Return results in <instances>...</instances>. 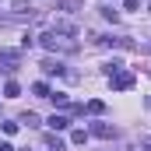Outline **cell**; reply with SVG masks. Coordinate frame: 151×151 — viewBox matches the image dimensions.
Wrapping results in <instances>:
<instances>
[{"label":"cell","instance_id":"6","mask_svg":"<svg viewBox=\"0 0 151 151\" xmlns=\"http://www.w3.org/2000/svg\"><path fill=\"white\" fill-rule=\"evenodd\" d=\"M42 70H46V74H63V63H60V60H53V56H46V60H42Z\"/></svg>","mask_w":151,"mask_h":151},{"label":"cell","instance_id":"8","mask_svg":"<svg viewBox=\"0 0 151 151\" xmlns=\"http://www.w3.org/2000/svg\"><path fill=\"white\" fill-rule=\"evenodd\" d=\"M4 95H7V99H18V95H21L18 81H7V84H4Z\"/></svg>","mask_w":151,"mask_h":151},{"label":"cell","instance_id":"11","mask_svg":"<svg viewBox=\"0 0 151 151\" xmlns=\"http://www.w3.org/2000/svg\"><path fill=\"white\" fill-rule=\"evenodd\" d=\"M18 123H25V127H39V116H35V113H25Z\"/></svg>","mask_w":151,"mask_h":151},{"label":"cell","instance_id":"9","mask_svg":"<svg viewBox=\"0 0 151 151\" xmlns=\"http://www.w3.org/2000/svg\"><path fill=\"white\" fill-rule=\"evenodd\" d=\"M88 113H91V116H102V113H106V102L91 99V102H88Z\"/></svg>","mask_w":151,"mask_h":151},{"label":"cell","instance_id":"16","mask_svg":"<svg viewBox=\"0 0 151 151\" xmlns=\"http://www.w3.org/2000/svg\"><path fill=\"white\" fill-rule=\"evenodd\" d=\"M141 144H144V151H151V137H144V141H141Z\"/></svg>","mask_w":151,"mask_h":151},{"label":"cell","instance_id":"15","mask_svg":"<svg viewBox=\"0 0 151 151\" xmlns=\"http://www.w3.org/2000/svg\"><path fill=\"white\" fill-rule=\"evenodd\" d=\"M0 151H14V148H11V144H7V141H0Z\"/></svg>","mask_w":151,"mask_h":151},{"label":"cell","instance_id":"3","mask_svg":"<svg viewBox=\"0 0 151 151\" xmlns=\"http://www.w3.org/2000/svg\"><path fill=\"white\" fill-rule=\"evenodd\" d=\"M91 137H99V141H113V137H116V127H109V123H91Z\"/></svg>","mask_w":151,"mask_h":151},{"label":"cell","instance_id":"4","mask_svg":"<svg viewBox=\"0 0 151 151\" xmlns=\"http://www.w3.org/2000/svg\"><path fill=\"white\" fill-rule=\"evenodd\" d=\"M130 84H134V74H130V70H116L113 74V88L116 91H127Z\"/></svg>","mask_w":151,"mask_h":151},{"label":"cell","instance_id":"12","mask_svg":"<svg viewBox=\"0 0 151 151\" xmlns=\"http://www.w3.org/2000/svg\"><path fill=\"white\" fill-rule=\"evenodd\" d=\"M84 141H88V134H84V130H74V134H70V144H84Z\"/></svg>","mask_w":151,"mask_h":151},{"label":"cell","instance_id":"2","mask_svg":"<svg viewBox=\"0 0 151 151\" xmlns=\"http://www.w3.org/2000/svg\"><path fill=\"white\" fill-rule=\"evenodd\" d=\"M0 11L7 18H14V21H32L35 18V11L28 7V0H0Z\"/></svg>","mask_w":151,"mask_h":151},{"label":"cell","instance_id":"13","mask_svg":"<svg viewBox=\"0 0 151 151\" xmlns=\"http://www.w3.org/2000/svg\"><path fill=\"white\" fill-rule=\"evenodd\" d=\"M49 99H53V102H56V106H60V109H63V106H67V95H63V91H53V95H49Z\"/></svg>","mask_w":151,"mask_h":151},{"label":"cell","instance_id":"14","mask_svg":"<svg viewBox=\"0 0 151 151\" xmlns=\"http://www.w3.org/2000/svg\"><path fill=\"white\" fill-rule=\"evenodd\" d=\"M123 7H127V11H137V7H141V0H123Z\"/></svg>","mask_w":151,"mask_h":151},{"label":"cell","instance_id":"10","mask_svg":"<svg viewBox=\"0 0 151 151\" xmlns=\"http://www.w3.org/2000/svg\"><path fill=\"white\" fill-rule=\"evenodd\" d=\"M32 91H35L39 99H49V84H46V81H35V84H32Z\"/></svg>","mask_w":151,"mask_h":151},{"label":"cell","instance_id":"1","mask_svg":"<svg viewBox=\"0 0 151 151\" xmlns=\"http://www.w3.org/2000/svg\"><path fill=\"white\" fill-rule=\"evenodd\" d=\"M39 42H42V49H49V53H74V49H77L74 35H67V32H56V28L42 32V35H39Z\"/></svg>","mask_w":151,"mask_h":151},{"label":"cell","instance_id":"5","mask_svg":"<svg viewBox=\"0 0 151 151\" xmlns=\"http://www.w3.org/2000/svg\"><path fill=\"white\" fill-rule=\"evenodd\" d=\"M81 7H84V0H56V11L60 14H77Z\"/></svg>","mask_w":151,"mask_h":151},{"label":"cell","instance_id":"7","mask_svg":"<svg viewBox=\"0 0 151 151\" xmlns=\"http://www.w3.org/2000/svg\"><path fill=\"white\" fill-rule=\"evenodd\" d=\"M49 127H53V130H67V127H70V119H67V116H49Z\"/></svg>","mask_w":151,"mask_h":151}]
</instances>
